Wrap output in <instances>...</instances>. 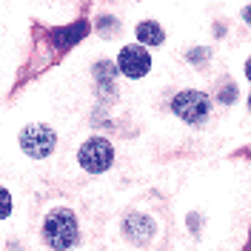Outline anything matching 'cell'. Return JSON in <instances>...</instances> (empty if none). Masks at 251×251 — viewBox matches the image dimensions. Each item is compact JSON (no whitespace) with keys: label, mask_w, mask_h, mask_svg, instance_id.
Returning a JSON list of instances; mask_svg holds the SVG:
<instances>
[{"label":"cell","mask_w":251,"mask_h":251,"mask_svg":"<svg viewBox=\"0 0 251 251\" xmlns=\"http://www.w3.org/2000/svg\"><path fill=\"white\" fill-rule=\"evenodd\" d=\"M172 109L180 120H186V123H200V120L208 117L211 103H208V97H205L203 92H191V89H188V92H180L172 100Z\"/></svg>","instance_id":"cell-4"},{"label":"cell","mask_w":251,"mask_h":251,"mask_svg":"<svg viewBox=\"0 0 251 251\" xmlns=\"http://www.w3.org/2000/svg\"><path fill=\"white\" fill-rule=\"evenodd\" d=\"M86 31H89V29H86V23H75V29H60L54 37H57V43H60V46H72V43H77Z\"/></svg>","instance_id":"cell-7"},{"label":"cell","mask_w":251,"mask_h":251,"mask_svg":"<svg viewBox=\"0 0 251 251\" xmlns=\"http://www.w3.org/2000/svg\"><path fill=\"white\" fill-rule=\"evenodd\" d=\"M43 237L51 249H72L77 243V220L69 208L51 211L43 223Z\"/></svg>","instance_id":"cell-1"},{"label":"cell","mask_w":251,"mask_h":251,"mask_svg":"<svg viewBox=\"0 0 251 251\" xmlns=\"http://www.w3.org/2000/svg\"><path fill=\"white\" fill-rule=\"evenodd\" d=\"M134 34H137V40H140L143 46H160L163 43V29H160V23H154V20L137 23Z\"/></svg>","instance_id":"cell-6"},{"label":"cell","mask_w":251,"mask_h":251,"mask_svg":"<svg viewBox=\"0 0 251 251\" xmlns=\"http://www.w3.org/2000/svg\"><path fill=\"white\" fill-rule=\"evenodd\" d=\"M111 160H114V149L103 137H92V140H86L80 146V166L86 172H92V174L106 172L111 166Z\"/></svg>","instance_id":"cell-3"},{"label":"cell","mask_w":251,"mask_h":251,"mask_svg":"<svg viewBox=\"0 0 251 251\" xmlns=\"http://www.w3.org/2000/svg\"><path fill=\"white\" fill-rule=\"evenodd\" d=\"M117 66H120V72H123L126 77H143V75H149V69H151V54L146 51L143 43H131V46L120 49Z\"/></svg>","instance_id":"cell-5"},{"label":"cell","mask_w":251,"mask_h":251,"mask_svg":"<svg viewBox=\"0 0 251 251\" xmlns=\"http://www.w3.org/2000/svg\"><path fill=\"white\" fill-rule=\"evenodd\" d=\"M9 214H12V194L0 186V220H6Z\"/></svg>","instance_id":"cell-8"},{"label":"cell","mask_w":251,"mask_h":251,"mask_svg":"<svg viewBox=\"0 0 251 251\" xmlns=\"http://www.w3.org/2000/svg\"><path fill=\"white\" fill-rule=\"evenodd\" d=\"M54 146H57V137H54V131L46 123H31L20 131V149L29 157H34V160L49 157L54 151Z\"/></svg>","instance_id":"cell-2"}]
</instances>
